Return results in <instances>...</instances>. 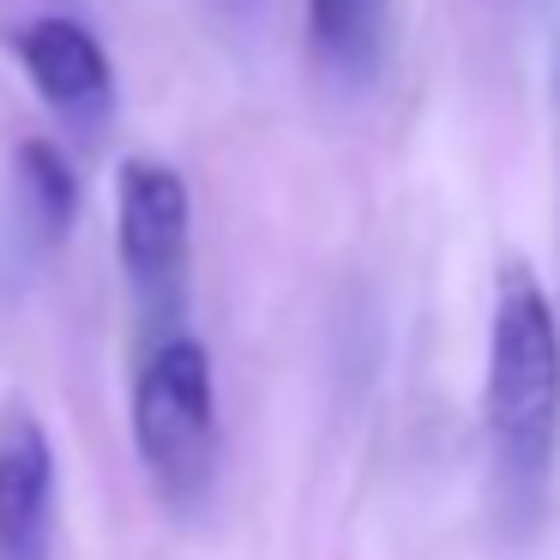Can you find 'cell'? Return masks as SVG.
<instances>
[{"label": "cell", "mask_w": 560, "mask_h": 560, "mask_svg": "<svg viewBox=\"0 0 560 560\" xmlns=\"http://www.w3.org/2000/svg\"><path fill=\"white\" fill-rule=\"evenodd\" d=\"M482 416L500 518L530 530L560 458V314L524 259H506L494 278Z\"/></svg>", "instance_id": "obj_1"}, {"label": "cell", "mask_w": 560, "mask_h": 560, "mask_svg": "<svg viewBox=\"0 0 560 560\" xmlns=\"http://www.w3.org/2000/svg\"><path fill=\"white\" fill-rule=\"evenodd\" d=\"M133 446L158 494L194 506L218 476V386L199 338H170L133 380Z\"/></svg>", "instance_id": "obj_2"}, {"label": "cell", "mask_w": 560, "mask_h": 560, "mask_svg": "<svg viewBox=\"0 0 560 560\" xmlns=\"http://www.w3.org/2000/svg\"><path fill=\"white\" fill-rule=\"evenodd\" d=\"M187 182L158 158H127L121 163V211H115V242L121 266L145 302H175L187 271Z\"/></svg>", "instance_id": "obj_3"}, {"label": "cell", "mask_w": 560, "mask_h": 560, "mask_svg": "<svg viewBox=\"0 0 560 560\" xmlns=\"http://www.w3.org/2000/svg\"><path fill=\"white\" fill-rule=\"evenodd\" d=\"M55 536V452L25 404L0 410V560H43Z\"/></svg>", "instance_id": "obj_4"}, {"label": "cell", "mask_w": 560, "mask_h": 560, "mask_svg": "<svg viewBox=\"0 0 560 560\" xmlns=\"http://www.w3.org/2000/svg\"><path fill=\"white\" fill-rule=\"evenodd\" d=\"M13 55L49 109L73 115V121H97L109 109V91H115L109 55L79 19H31V25H19Z\"/></svg>", "instance_id": "obj_5"}, {"label": "cell", "mask_w": 560, "mask_h": 560, "mask_svg": "<svg viewBox=\"0 0 560 560\" xmlns=\"http://www.w3.org/2000/svg\"><path fill=\"white\" fill-rule=\"evenodd\" d=\"M307 37L331 73L362 85L386 55V0H307Z\"/></svg>", "instance_id": "obj_6"}, {"label": "cell", "mask_w": 560, "mask_h": 560, "mask_svg": "<svg viewBox=\"0 0 560 560\" xmlns=\"http://www.w3.org/2000/svg\"><path fill=\"white\" fill-rule=\"evenodd\" d=\"M19 182H25L31 206H37L43 230L61 235L79 211V182H73V163L49 145V139H25L19 145Z\"/></svg>", "instance_id": "obj_7"}, {"label": "cell", "mask_w": 560, "mask_h": 560, "mask_svg": "<svg viewBox=\"0 0 560 560\" xmlns=\"http://www.w3.org/2000/svg\"><path fill=\"white\" fill-rule=\"evenodd\" d=\"M548 121H555V163H560V37L548 49Z\"/></svg>", "instance_id": "obj_8"}]
</instances>
